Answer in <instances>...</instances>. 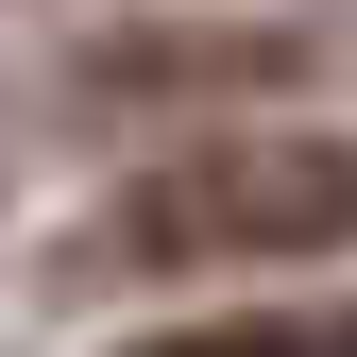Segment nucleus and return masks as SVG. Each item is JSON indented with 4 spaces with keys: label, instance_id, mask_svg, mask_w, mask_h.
<instances>
[{
    "label": "nucleus",
    "instance_id": "1",
    "mask_svg": "<svg viewBox=\"0 0 357 357\" xmlns=\"http://www.w3.org/2000/svg\"><path fill=\"white\" fill-rule=\"evenodd\" d=\"M306 255H357V137H204L153 153L137 188L85 221L68 273H306Z\"/></svg>",
    "mask_w": 357,
    "mask_h": 357
},
{
    "label": "nucleus",
    "instance_id": "2",
    "mask_svg": "<svg viewBox=\"0 0 357 357\" xmlns=\"http://www.w3.org/2000/svg\"><path fill=\"white\" fill-rule=\"evenodd\" d=\"M306 68V34H273V17H153V34H102L68 85L102 119H137V102H221V85H289Z\"/></svg>",
    "mask_w": 357,
    "mask_h": 357
},
{
    "label": "nucleus",
    "instance_id": "3",
    "mask_svg": "<svg viewBox=\"0 0 357 357\" xmlns=\"http://www.w3.org/2000/svg\"><path fill=\"white\" fill-rule=\"evenodd\" d=\"M119 357H357V306H238V324H153Z\"/></svg>",
    "mask_w": 357,
    "mask_h": 357
}]
</instances>
